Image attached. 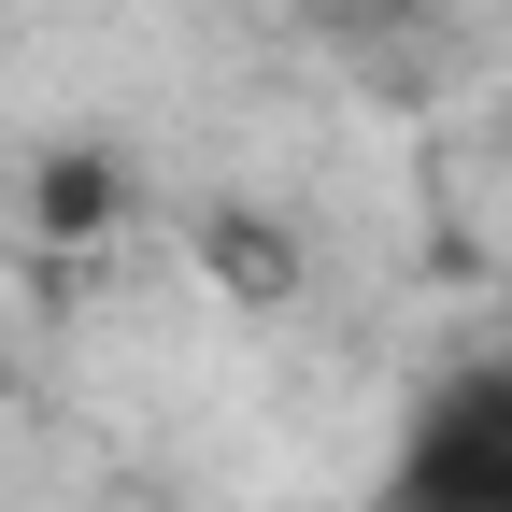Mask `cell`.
Wrapping results in <instances>:
<instances>
[{
  "instance_id": "obj_1",
  "label": "cell",
  "mask_w": 512,
  "mask_h": 512,
  "mask_svg": "<svg viewBox=\"0 0 512 512\" xmlns=\"http://www.w3.org/2000/svg\"><path fill=\"white\" fill-rule=\"evenodd\" d=\"M384 512H512V356H456L399 413Z\"/></svg>"
},
{
  "instance_id": "obj_2",
  "label": "cell",
  "mask_w": 512,
  "mask_h": 512,
  "mask_svg": "<svg viewBox=\"0 0 512 512\" xmlns=\"http://www.w3.org/2000/svg\"><path fill=\"white\" fill-rule=\"evenodd\" d=\"M299 15H313V43H328L356 86H399V100L456 57V43H441V29H456L441 0H299Z\"/></svg>"
}]
</instances>
